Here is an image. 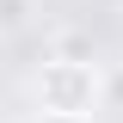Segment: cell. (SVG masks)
Segmentation results:
<instances>
[{"mask_svg": "<svg viewBox=\"0 0 123 123\" xmlns=\"http://www.w3.org/2000/svg\"><path fill=\"white\" fill-rule=\"evenodd\" d=\"M25 12H31V0H0V31H18Z\"/></svg>", "mask_w": 123, "mask_h": 123, "instance_id": "cell-3", "label": "cell"}, {"mask_svg": "<svg viewBox=\"0 0 123 123\" xmlns=\"http://www.w3.org/2000/svg\"><path fill=\"white\" fill-rule=\"evenodd\" d=\"M49 55H55V62H92V37H86V31H55Z\"/></svg>", "mask_w": 123, "mask_h": 123, "instance_id": "cell-2", "label": "cell"}, {"mask_svg": "<svg viewBox=\"0 0 123 123\" xmlns=\"http://www.w3.org/2000/svg\"><path fill=\"white\" fill-rule=\"evenodd\" d=\"M37 123H86V117H55V111H43Z\"/></svg>", "mask_w": 123, "mask_h": 123, "instance_id": "cell-4", "label": "cell"}, {"mask_svg": "<svg viewBox=\"0 0 123 123\" xmlns=\"http://www.w3.org/2000/svg\"><path fill=\"white\" fill-rule=\"evenodd\" d=\"M98 92H105L98 62H55V55H43V68H37V105L43 111L86 117V111H98Z\"/></svg>", "mask_w": 123, "mask_h": 123, "instance_id": "cell-1", "label": "cell"}]
</instances>
